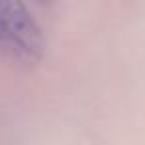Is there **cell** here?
<instances>
[{
    "label": "cell",
    "instance_id": "1",
    "mask_svg": "<svg viewBox=\"0 0 145 145\" xmlns=\"http://www.w3.org/2000/svg\"><path fill=\"white\" fill-rule=\"evenodd\" d=\"M0 52L30 64L44 52V32L30 8L20 0H0Z\"/></svg>",
    "mask_w": 145,
    "mask_h": 145
}]
</instances>
